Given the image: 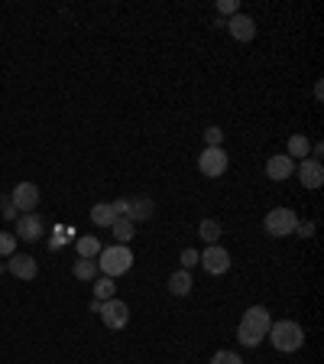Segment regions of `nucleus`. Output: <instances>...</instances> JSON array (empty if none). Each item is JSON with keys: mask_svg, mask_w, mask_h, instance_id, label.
<instances>
[{"mask_svg": "<svg viewBox=\"0 0 324 364\" xmlns=\"http://www.w3.org/2000/svg\"><path fill=\"white\" fill-rule=\"evenodd\" d=\"M269 326H273L269 309H266V306H249L247 313H243V319H240V326H237V341L247 345V348H256V345L266 339Z\"/></svg>", "mask_w": 324, "mask_h": 364, "instance_id": "obj_1", "label": "nucleus"}, {"mask_svg": "<svg viewBox=\"0 0 324 364\" xmlns=\"http://www.w3.org/2000/svg\"><path fill=\"white\" fill-rule=\"evenodd\" d=\"M266 339L273 341L275 352H299L301 345H305V328L299 326V322H292V319H282V322H273L269 326V332H266Z\"/></svg>", "mask_w": 324, "mask_h": 364, "instance_id": "obj_2", "label": "nucleus"}, {"mask_svg": "<svg viewBox=\"0 0 324 364\" xmlns=\"http://www.w3.org/2000/svg\"><path fill=\"white\" fill-rule=\"evenodd\" d=\"M100 260H98V267H100V274L104 276H120V274H126L130 267H133V254H130V247L126 244H113V247H100V254H98Z\"/></svg>", "mask_w": 324, "mask_h": 364, "instance_id": "obj_3", "label": "nucleus"}, {"mask_svg": "<svg viewBox=\"0 0 324 364\" xmlns=\"http://www.w3.org/2000/svg\"><path fill=\"white\" fill-rule=\"evenodd\" d=\"M266 234H273V238H288V234H295V225H299V215L292 212V208H273V212L266 215Z\"/></svg>", "mask_w": 324, "mask_h": 364, "instance_id": "obj_4", "label": "nucleus"}, {"mask_svg": "<svg viewBox=\"0 0 324 364\" xmlns=\"http://www.w3.org/2000/svg\"><path fill=\"white\" fill-rule=\"evenodd\" d=\"M227 150L224 147H204L198 156V169H201V176H208V179H217V176H224L227 173Z\"/></svg>", "mask_w": 324, "mask_h": 364, "instance_id": "obj_5", "label": "nucleus"}, {"mask_svg": "<svg viewBox=\"0 0 324 364\" xmlns=\"http://www.w3.org/2000/svg\"><path fill=\"white\" fill-rule=\"evenodd\" d=\"M98 313H100V322L107 328H124L126 322H130V306H126L124 300H117V296L100 302Z\"/></svg>", "mask_w": 324, "mask_h": 364, "instance_id": "obj_6", "label": "nucleus"}, {"mask_svg": "<svg viewBox=\"0 0 324 364\" xmlns=\"http://www.w3.org/2000/svg\"><path fill=\"white\" fill-rule=\"evenodd\" d=\"M204 270L211 276H221L230 270V254H227V247H221V244H208V251L201 254V260H198Z\"/></svg>", "mask_w": 324, "mask_h": 364, "instance_id": "obj_7", "label": "nucleus"}, {"mask_svg": "<svg viewBox=\"0 0 324 364\" xmlns=\"http://www.w3.org/2000/svg\"><path fill=\"white\" fill-rule=\"evenodd\" d=\"M10 202H13V208H23V215L33 212L39 205V186L36 182H20V186L10 192Z\"/></svg>", "mask_w": 324, "mask_h": 364, "instance_id": "obj_8", "label": "nucleus"}, {"mask_svg": "<svg viewBox=\"0 0 324 364\" xmlns=\"http://www.w3.org/2000/svg\"><path fill=\"white\" fill-rule=\"evenodd\" d=\"M42 231H46V225H42V218H39L36 212H26L16 218V238H23V241H39L42 238Z\"/></svg>", "mask_w": 324, "mask_h": 364, "instance_id": "obj_9", "label": "nucleus"}, {"mask_svg": "<svg viewBox=\"0 0 324 364\" xmlns=\"http://www.w3.org/2000/svg\"><path fill=\"white\" fill-rule=\"evenodd\" d=\"M227 33L237 39V43H249V39L256 36V23H253V16H247V13H234L227 20Z\"/></svg>", "mask_w": 324, "mask_h": 364, "instance_id": "obj_10", "label": "nucleus"}, {"mask_svg": "<svg viewBox=\"0 0 324 364\" xmlns=\"http://www.w3.org/2000/svg\"><path fill=\"white\" fill-rule=\"evenodd\" d=\"M7 270H10L16 280H33V276L39 274V264L29 254H13V257H7Z\"/></svg>", "mask_w": 324, "mask_h": 364, "instance_id": "obj_11", "label": "nucleus"}, {"mask_svg": "<svg viewBox=\"0 0 324 364\" xmlns=\"http://www.w3.org/2000/svg\"><path fill=\"white\" fill-rule=\"evenodd\" d=\"M299 179H301V186H305V189H321V182H324V166H321V160H301Z\"/></svg>", "mask_w": 324, "mask_h": 364, "instance_id": "obj_12", "label": "nucleus"}, {"mask_svg": "<svg viewBox=\"0 0 324 364\" xmlns=\"http://www.w3.org/2000/svg\"><path fill=\"white\" fill-rule=\"evenodd\" d=\"M292 173H295V160H288L286 153H282V156H279V153L269 156V163H266V176H269V179L282 182V179H288Z\"/></svg>", "mask_w": 324, "mask_h": 364, "instance_id": "obj_13", "label": "nucleus"}, {"mask_svg": "<svg viewBox=\"0 0 324 364\" xmlns=\"http://www.w3.org/2000/svg\"><path fill=\"white\" fill-rule=\"evenodd\" d=\"M126 221H150L152 218V199H130V208L124 215Z\"/></svg>", "mask_w": 324, "mask_h": 364, "instance_id": "obj_14", "label": "nucleus"}, {"mask_svg": "<svg viewBox=\"0 0 324 364\" xmlns=\"http://www.w3.org/2000/svg\"><path fill=\"white\" fill-rule=\"evenodd\" d=\"M117 218H120V215L113 212L111 202H98V205L91 208V221H94L98 228H111L113 221H117Z\"/></svg>", "mask_w": 324, "mask_h": 364, "instance_id": "obj_15", "label": "nucleus"}, {"mask_svg": "<svg viewBox=\"0 0 324 364\" xmlns=\"http://www.w3.org/2000/svg\"><path fill=\"white\" fill-rule=\"evenodd\" d=\"M308 153H312V140L305 137V134H292V137H288V153H286L288 160H295V156L305 160Z\"/></svg>", "mask_w": 324, "mask_h": 364, "instance_id": "obj_16", "label": "nucleus"}, {"mask_svg": "<svg viewBox=\"0 0 324 364\" xmlns=\"http://www.w3.org/2000/svg\"><path fill=\"white\" fill-rule=\"evenodd\" d=\"M169 293H172V296H188V293H191V274H188V270H175V274L169 276Z\"/></svg>", "mask_w": 324, "mask_h": 364, "instance_id": "obj_17", "label": "nucleus"}, {"mask_svg": "<svg viewBox=\"0 0 324 364\" xmlns=\"http://www.w3.org/2000/svg\"><path fill=\"white\" fill-rule=\"evenodd\" d=\"M75 251H78V257H81V260H94V257L100 254V241L94 238V234H85V238L75 241Z\"/></svg>", "mask_w": 324, "mask_h": 364, "instance_id": "obj_18", "label": "nucleus"}, {"mask_svg": "<svg viewBox=\"0 0 324 364\" xmlns=\"http://www.w3.org/2000/svg\"><path fill=\"white\" fill-rule=\"evenodd\" d=\"M113 238H117V244H130V241L137 238V231H133V221H126V218H117L111 225Z\"/></svg>", "mask_w": 324, "mask_h": 364, "instance_id": "obj_19", "label": "nucleus"}, {"mask_svg": "<svg viewBox=\"0 0 324 364\" xmlns=\"http://www.w3.org/2000/svg\"><path fill=\"white\" fill-rule=\"evenodd\" d=\"M72 274H75V280H98V260H81L78 257Z\"/></svg>", "mask_w": 324, "mask_h": 364, "instance_id": "obj_20", "label": "nucleus"}, {"mask_svg": "<svg viewBox=\"0 0 324 364\" xmlns=\"http://www.w3.org/2000/svg\"><path fill=\"white\" fill-rule=\"evenodd\" d=\"M198 234L208 241V244H217V238H221L224 231H221V221H214V218H204V221L198 225Z\"/></svg>", "mask_w": 324, "mask_h": 364, "instance_id": "obj_21", "label": "nucleus"}, {"mask_svg": "<svg viewBox=\"0 0 324 364\" xmlns=\"http://www.w3.org/2000/svg\"><path fill=\"white\" fill-rule=\"evenodd\" d=\"M113 293H117V287H113L111 276H100V280H94V300H98V302L113 300Z\"/></svg>", "mask_w": 324, "mask_h": 364, "instance_id": "obj_22", "label": "nucleus"}, {"mask_svg": "<svg viewBox=\"0 0 324 364\" xmlns=\"http://www.w3.org/2000/svg\"><path fill=\"white\" fill-rule=\"evenodd\" d=\"M16 254V234L0 231V257H13Z\"/></svg>", "mask_w": 324, "mask_h": 364, "instance_id": "obj_23", "label": "nucleus"}, {"mask_svg": "<svg viewBox=\"0 0 324 364\" xmlns=\"http://www.w3.org/2000/svg\"><path fill=\"white\" fill-rule=\"evenodd\" d=\"M211 364H243V358L237 352H214Z\"/></svg>", "mask_w": 324, "mask_h": 364, "instance_id": "obj_24", "label": "nucleus"}, {"mask_svg": "<svg viewBox=\"0 0 324 364\" xmlns=\"http://www.w3.org/2000/svg\"><path fill=\"white\" fill-rule=\"evenodd\" d=\"M204 140H208V147H221V143H224V130H221V127H208V130H204Z\"/></svg>", "mask_w": 324, "mask_h": 364, "instance_id": "obj_25", "label": "nucleus"}, {"mask_svg": "<svg viewBox=\"0 0 324 364\" xmlns=\"http://www.w3.org/2000/svg\"><path fill=\"white\" fill-rule=\"evenodd\" d=\"M198 260H201L198 251H191V247H188V251H182V270H191V267L198 264Z\"/></svg>", "mask_w": 324, "mask_h": 364, "instance_id": "obj_26", "label": "nucleus"}, {"mask_svg": "<svg viewBox=\"0 0 324 364\" xmlns=\"http://www.w3.org/2000/svg\"><path fill=\"white\" fill-rule=\"evenodd\" d=\"M0 215H3V218H16V208H13L10 195H0Z\"/></svg>", "mask_w": 324, "mask_h": 364, "instance_id": "obj_27", "label": "nucleus"}, {"mask_svg": "<svg viewBox=\"0 0 324 364\" xmlns=\"http://www.w3.org/2000/svg\"><path fill=\"white\" fill-rule=\"evenodd\" d=\"M217 13L234 16V13H240V3H237V0H221V3H217Z\"/></svg>", "mask_w": 324, "mask_h": 364, "instance_id": "obj_28", "label": "nucleus"}, {"mask_svg": "<svg viewBox=\"0 0 324 364\" xmlns=\"http://www.w3.org/2000/svg\"><path fill=\"white\" fill-rule=\"evenodd\" d=\"M295 234H301V238H312V234H314V221H299V225H295Z\"/></svg>", "mask_w": 324, "mask_h": 364, "instance_id": "obj_29", "label": "nucleus"}, {"mask_svg": "<svg viewBox=\"0 0 324 364\" xmlns=\"http://www.w3.org/2000/svg\"><path fill=\"white\" fill-rule=\"evenodd\" d=\"M111 205H113V212H117L120 218H124V215H126V208H130V199H117V202H111Z\"/></svg>", "mask_w": 324, "mask_h": 364, "instance_id": "obj_30", "label": "nucleus"}]
</instances>
